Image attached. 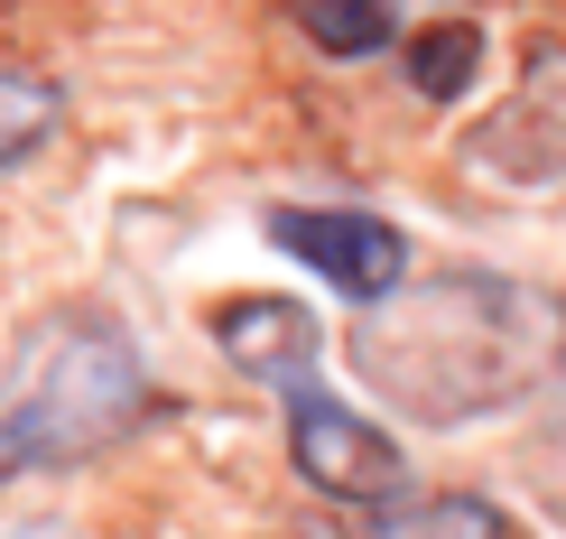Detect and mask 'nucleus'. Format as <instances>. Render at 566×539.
<instances>
[{"label":"nucleus","instance_id":"0eeeda50","mask_svg":"<svg viewBox=\"0 0 566 539\" xmlns=\"http://www.w3.org/2000/svg\"><path fill=\"white\" fill-rule=\"evenodd\" d=\"M56 122H65V93L46 75H29V65H0V177H10L29 149H46Z\"/></svg>","mask_w":566,"mask_h":539},{"label":"nucleus","instance_id":"f257e3e1","mask_svg":"<svg viewBox=\"0 0 566 539\" xmlns=\"http://www.w3.org/2000/svg\"><path fill=\"white\" fill-rule=\"evenodd\" d=\"M353 382L409 428L521 410L566 372V289L511 270H428L353 317Z\"/></svg>","mask_w":566,"mask_h":539},{"label":"nucleus","instance_id":"6e6552de","mask_svg":"<svg viewBox=\"0 0 566 539\" xmlns=\"http://www.w3.org/2000/svg\"><path fill=\"white\" fill-rule=\"evenodd\" d=\"M297 29L325 56H371V46L399 38V0H297Z\"/></svg>","mask_w":566,"mask_h":539},{"label":"nucleus","instance_id":"39448f33","mask_svg":"<svg viewBox=\"0 0 566 539\" xmlns=\"http://www.w3.org/2000/svg\"><path fill=\"white\" fill-rule=\"evenodd\" d=\"M464 158L511 186H538V177H566V38L530 46L521 84H511V103L492 112V122L464 139Z\"/></svg>","mask_w":566,"mask_h":539},{"label":"nucleus","instance_id":"f03ea898","mask_svg":"<svg viewBox=\"0 0 566 539\" xmlns=\"http://www.w3.org/2000/svg\"><path fill=\"white\" fill-rule=\"evenodd\" d=\"M158 391L139 363L130 325L103 308H46L0 363V484L56 475V465L112 456L149 428Z\"/></svg>","mask_w":566,"mask_h":539},{"label":"nucleus","instance_id":"1a4fd4ad","mask_svg":"<svg viewBox=\"0 0 566 539\" xmlns=\"http://www.w3.org/2000/svg\"><path fill=\"white\" fill-rule=\"evenodd\" d=\"M474 65H483V29L474 19H446V29H428L409 46V84L428 93V103H455V93L474 84Z\"/></svg>","mask_w":566,"mask_h":539},{"label":"nucleus","instance_id":"7ed1b4c3","mask_svg":"<svg viewBox=\"0 0 566 539\" xmlns=\"http://www.w3.org/2000/svg\"><path fill=\"white\" fill-rule=\"evenodd\" d=\"M214 344L279 401V418H289V465L325 502H344V511H390L399 502L409 456H399L363 410H344L335 391H325V363H316L325 335H316V317H306L297 298H270V289L261 298H223Z\"/></svg>","mask_w":566,"mask_h":539},{"label":"nucleus","instance_id":"9d476101","mask_svg":"<svg viewBox=\"0 0 566 539\" xmlns=\"http://www.w3.org/2000/svg\"><path fill=\"white\" fill-rule=\"evenodd\" d=\"M19 539H56V530H19Z\"/></svg>","mask_w":566,"mask_h":539},{"label":"nucleus","instance_id":"20e7f679","mask_svg":"<svg viewBox=\"0 0 566 539\" xmlns=\"http://www.w3.org/2000/svg\"><path fill=\"white\" fill-rule=\"evenodd\" d=\"M270 242L289 251L297 270H316L325 289H344L353 308H381L399 279H409V232L363 215V205H279Z\"/></svg>","mask_w":566,"mask_h":539},{"label":"nucleus","instance_id":"423d86ee","mask_svg":"<svg viewBox=\"0 0 566 539\" xmlns=\"http://www.w3.org/2000/svg\"><path fill=\"white\" fill-rule=\"evenodd\" d=\"M363 539H521V530H511V511H492L483 494H428V502L371 511Z\"/></svg>","mask_w":566,"mask_h":539}]
</instances>
